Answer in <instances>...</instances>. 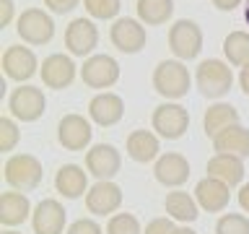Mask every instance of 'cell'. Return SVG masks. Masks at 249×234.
Wrapping results in <instances>:
<instances>
[{"label":"cell","instance_id":"obj_1","mask_svg":"<svg viewBox=\"0 0 249 234\" xmlns=\"http://www.w3.org/2000/svg\"><path fill=\"white\" fill-rule=\"evenodd\" d=\"M195 83H197V89L205 99H221L233 86L231 65L223 60H215V58L202 60L197 70H195Z\"/></svg>","mask_w":249,"mask_h":234},{"label":"cell","instance_id":"obj_2","mask_svg":"<svg viewBox=\"0 0 249 234\" xmlns=\"http://www.w3.org/2000/svg\"><path fill=\"white\" fill-rule=\"evenodd\" d=\"M153 89L169 101L187 97V91H190V70H187L182 60H161L153 68Z\"/></svg>","mask_w":249,"mask_h":234},{"label":"cell","instance_id":"obj_3","mask_svg":"<svg viewBox=\"0 0 249 234\" xmlns=\"http://www.w3.org/2000/svg\"><path fill=\"white\" fill-rule=\"evenodd\" d=\"M3 177L18 193L34 190L42 182V164L31 154H13V156H8V161L3 167Z\"/></svg>","mask_w":249,"mask_h":234},{"label":"cell","instance_id":"obj_4","mask_svg":"<svg viewBox=\"0 0 249 234\" xmlns=\"http://www.w3.org/2000/svg\"><path fill=\"white\" fill-rule=\"evenodd\" d=\"M151 122H153V130L161 138L179 140L187 133V128H190V112H187V107L177 104V101H163V104L153 109Z\"/></svg>","mask_w":249,"mask_h":234},{"label":"cell","instance_id":"obj_5","mask_svg":"<svg viewBox=\"0 0 249 234\" xmlns=\"http://www.w3.org/2000/svg\"><path fill=\"white\" fill-rule=\"evenodd\" d=\"M16 31L26 44H47L54 37V21L52 16L42 8H26L18 19H16Z\"/></svg>","mask_w":249,"mask_h":234},{"label":"cell","instance_id":"obj_6","mask_svg":"<svg viewBox=\"0 0 249 234\" xmlns=\"http://www.w3.org/2000/svg\"><path fill=\"white\" fill-rule=\"evenodd\" d=\"M169 47L179 60H195L202 50V29L192 19H179L169 29Z\"/></svg>","mask_w":249,"mask_h":234},{"label":"cell","instance_id":"obj_7","mask_svg":"<svg viewBox=\"0 0 249 234\" xmlns=\"http://www.w3.org/2000/svg\"><path fill=\"white\" fill-rule=\"evenodd\" d=\"M8 109H11V115L16 120L36 122L47 109L44 91L36 89V86H18V89H13L11 97H8Z\"/></svg>","mask_w":249,"mask_h":234},{"label":"cell","instance_id":"obj_8","mask_svg":"<svg viewBox=\"0 0 249 234\" xmlns=\"http://www.w3.org/2000/svg\"><path fill=\"white\" fill-rule=\"evenodd\" d=\"M81 78L89 89H112L120 81V62L109 55H91L81 68Z\"/></svg>","mask_w":249,"mask_h":234},{"label":"cell","instance_id":"obj_9","mask_svg":"<svg viewBox=\"0 0 249 234\" xmlns=\"http://www.w3.org/2000/svg\"><path fill=\"white\" fill-rule=\"evenodd\" d=\"M99 44V29L93 26L91 19H86V16H81V19H73L68 23L65 29V47L70 55H75V58H91V52L96 50Z\"/></svg>","mask_w":249,"mask_h":234},{"label":"cell","instance_id":"obj_10","mask_svg":"<svg viewBox=\"0 0 249 234\" xmlns=\"http://www.w3.org/2000/svg\"><path fill=\"white\" fill-rule=\"evenodd\" d=\"M109 39H112V44L117 47L120 52L124 55H135L145 47V26L143 21L138 19H117L112 23V29H109Z\"/></svg>","mask_w":249,"mask_h":234},{"label":"cell","instance_id":"obj_11","mask_svg":"<svg viewBox=\"0 0 249 234\" xmlns=\"http://www.w3.org/2000/svg\"><path fill=\"white\" fill-rule=\"evenodd\" d=\"M91 136H93L91 122L83 115L70 112L57 122V140L65 151H83L91 143Z\"/></svg>","mask_w":249,"mask_h":234},{"label":"cell","instance_id":"obj_12","mask_svg":"<svg viewBox=\"0 0 249 234\" xmlns=\"http://www.w3.org/2000/svg\"><path fill=\"white\" fill-rule=\"evenodd\" d=\"M86 169L96 179H112L122 169V156L112 143H96L86 151Z\"/></svg>","mask_w":249,"mask_h":234},{"label":"cell","instance_id":"obj_13","mask_svg":"<svg viewBox=\"0 0 249 234\" xmlns=\"http://www.w3.org/2000/svg\"><path fill=\"white\" fill-rule=\"evenodd\" d=\"M65 208L60 200L54 198H44L34 206L31 214V229L34 234H62L65 232Z\"/></svg>","mask_w":249,"mask_h":234},{"label":"cell","instance_id":"obj_14","mask_svg":"<svg viewBox=\"0 0 249 234\" xmlns=\"http://www.w3.org/2000/svg\"><path fill=\"white\" fill-rule=\"evenodd\" d=\"M120 206H122V190H120V185L112 182V179H99V182L91 185L89 193H86V208H89L93 216L114 214Z\"/></svg>","mask_w":249,"mask_h":234},{"label":"cell","instance_id":"obj_15","mask_svg":"<svg viewBox=\"0 0 249 234\" xmlns=\"http://www.w3.org/2000/svg\"><path fill=\"white\" fill-rule=\"evenodd\" d=\"M39 62H36V55L23 44H11L8 50L3 52V73L11 78V81H29L31 76L36 73Z\"/></svg>","mask_w":249,"mask_h":234},{"label":"cell","instance_id":"obj_16","mask_svg":"<svg viewBox=\"0 0 249 234\" xmlns=\"http://www.w3.org/2000/svg\"><path fill=\"white\" fill-rule=\"evenodd\" d=\"M39 76L47 89H68L70 83L75 81V62L62 52H54L50 58H44L42 68H39Z\"/></svg>","mask_w":249,"mask_h":234},{"label":"cell","instance_id":"obj_17","mask_svg":"<svg viewBox=\"0 0 249 234\" xmlns=\"http://www.w3.org/2000/svg\"><path fill=\"white\" fill-rule=\"evenodd\" d=\"M153 175L166 187H182L190 179V161H187V156L177 154V151L161 154L153 164Z\"/></svg>","mask_w":249,"mask_h":234},{"label":"cell","instance_id":"obj_18","mask_svg":"<svg viewBox=\"0 0 249 234\" xmlns=\"http://www.w3.org/2000/svg\"><path fill=\"white\" fill-rule=\"evenodd\" d=\"M195 200H197V206L202 211L218 214V211H223L229 206L231 187L226 182H221V179H215V177H202L200 182L195 185Z\"/></svg>","mask_w":249,"mask_h":234},{"label":"cell","instance_id":"obj_19","mask_svg":"<svg viewBox=\"0 0 249 234\" xmlns=\"http://www.w3.org/2000/svg\"><path fill=\"white\" fill-rule=\"evenodd\" d=\"M124 115V101L112 91H101L89 101V117L101 128H112L122 120Z\"/></svg>","mask_w":249,"mask_h":234},{"label":"cell","instance_id":"obj_20","mask_svg":"<svg viewBox=\"0 0 249 234\" xmlns=\"http://www.w3.org/2000/svg\"><path fill=\"white\" fill-rule=\"evenodd\" d=\"M54 190L68 200L81 198L89 193V172L78 164H62L54 175Z\"/></svg>","mask_w":249,"mask_h":234},{"label":"cell","instance_id":"obj_21","mask_svg":"<svg viewBox=\"0 0 249 234\" xmlns=\"http://www.w3.org/2000/svg\"><path fill=\"white\" fill-rule=\"evenodd\" d=\"M208 177H215L229 187H236L244 179V161L233 154H215L208 161Z\"/></svg>","mask_w":249,"mask_h":234},{"label":"cell","instance_id":"obj_22","mask_svg":"<svg viewBox=\"0 0 249 234\" xmlns=\"http://www.w3.org/2000/svg\"><path fill=\"white\" fill-rule=\"evenodd\" d=\"M31 214H34V208H31V203L23 193L18 190L3 193V198H0V221H3V226H18Z\"/></svg>","mask_w":249,"mask_h":234},{"label":"cell","instance_id":"obj_23","mask_svg":"<svg viewBox=\"0 0 249 234\" xmlns=\"http://www.w3.org/2000/svg\"><path fill=\"white\" fill-rule=\"evenodd\" d=\"M213 148L215 154H233L239 159H244V156H249V130L239 122L231 125L213 138Z\"/></svg>","mask_w":249,"mask_h":234},{"label":"cell","instance_id":"obj_24","mask_svg":"<svg viewBox=\"0 0 249 234\" xmlns=\"http://www.w3.org/2000/svg\"><path fill=\"white\" fill-rule=\"evenodd\" d=\"M159 151H161L159 138H156L151 130L138 128V130H132L130 136H127V156H130L132 161L148 164V161L159 159Z\"/></svg>","mask_w":249,"mask_h":234},{"label":"cell","instance_id":"obj_25","mask_svg":"<svg viewBox=\"0 0 249 234\" xmlns=\"http://www.w3.org/2000/svg\"><path fill=\"white\" fill-rule=\"evenodd\" d=\"M163 206H166L169 218L182 221V224H190V221H195V218L200 216V206H197V200H195V195L184 193V190L169 193L166 200H163Z\"/></svg>","mask_w":249,"mask_h":234},{"label":"cell","instance_id":"obj_26","mask_svg":"<svg viewBox=\"0 0 249 234\" xmlns=\"http://www.w3.org/2000/svg\"><path fill=\"white\" fill-rule=\"evenodd\" d=\"M239 122V112L236 107L231 104H223V101H218V104H210L205 109V117H202V128H205V133L210 138H215L221 130L231 128V125Z\"/></svg>","mask_w":249,"mask_h":234},{"label":"cell","instance_id":"obj_27","mask_svg":"<svg viewBox=\"0 0 249 234\" xmlns=\"http://www.w3.org/2000/svg\"><path fill=\"white\" fill-rule=\"evenodd\" d=\"M138 21L145 26H161L174 16V0H138Z\"/></svg>","mask_w":249,"mask_h":234},{"label":"cell","instance_id":"obj_28","mask_svg":"<svg viewBox=\"0 0 249 234\" xmlns=\"http://www.w3.org/2000/svg\"><path fill=\"white\" fill-rule=\"evenodd\" d=\"M223 55L229 65L244 68L249 62V31H231L223 39Z\"/></svg>","mask_w":249,"mask_h":234},{"label":"cell","instance_id":"obj_29","mask_svg":"<svg viewBox=\"0 0 249 234\" xmlns=\"http://www.w3.org/2000/svg\"><path fill=\"white\" fill-rule=\"evenodd\" d=\"M83 5H86V13H89L91 19H99V21L114 19L122 8L120 0H83Z\"/></svg>","mask_w":249,"mask_h":234},{"label":"cell","instance_id":"obj_30","mask_svg":"<svg viewBox=\"0 0 249 234\" xmlns=\"http://www.w3.org/2000/svg\"><path fill=\"white\" fill-rule=\"evenodd\" d=\"M215 234H249V218L244 214H223L215 224Z\"/></svg>","mask_w":249,"mask_h":234},{"label":"cell","instance_id":"obj_31","mask_svg":"<svg viewBox=\"0 0 249 234\" xmlns=\"http://www.w3.org/2000/svg\"><path fill=\"white\" fill-rule=\"evenodd\" d=\"M107 234H143L140 221L132 214H112L107 224Z\"/></svg>","mask_w":249,"mask_h":234},{"label":"cell","instance_id":"obj_32","mask_svg":"<svg viewBox=\"0 0 249 234\" xmlns=\"http://www.w3.org/2000/svg\"><path fill=\"white\" fill-rule=\"evenodd\" d=\"M21 140V130L11 117H0V151H13Z\"/></svg>","mask_w":249,"mask_h":234},{"label":"cell","instance_id":"obj_33","mask_svg":"<svg viewBox=\"0 0 249 234\" xmlns=\"http://www.w3.org/2000/svg\"><path fill=\"white\" fill-rule=\"evenodd\" d=\"M65 234H104V229L93 218H78V221H73L68 226Z\"/></svg>","mask_w":249,"mask_h":234},{"label":"cell","instance_id":"obj_34","mask_svg":"<svg viewBox=\"0 0 249 234\" xmlns=\"http://www.w3.org/2000/svg\"><path fill=\"white\" fill-rule=\"evenodd\" d=\"M174 229H177V226H174V221H171L169 216H166V218L161 216V218H151L143 234H171Z\"/></svg>","mask_w":249,"mask_h":234},{"label":"cell","instance_id":"obj_35","mask_svg":"<svg viewBox=\"0 0 249 234\" xmlns=\"http://www.w3.org/2000/svg\"><path fill=\"white\" fill-rule=\"evenodd\" d=\"M81 3V0H44V8H50L52 13H60V16H65L70 13L73 8Z\"/></svg>","mask_w":249,"mask_h":234},{"label":"cell","instance_id":"obj_36","mask_svg":"<svg viewBox=\"0 0 249 234\" xmlns=\"http://www.w3.org/2000/svg\"><path fill=\"white\" fill-rule=\"evenodd\" d=\"M16 16V5L13 0H0V26H8Z\"/></svg>","mask_w":249,"mask_h":234},{"label":"cell","instance_id":"obj_37","mask_svg":"<svg viewBox=\"0 0 249 234\" xmlns=\"http://www.w3.org/2000/svg\"><path fill=\"white\" fill-rule=\"evenodd\" d=\"M241 3H247V0H213V5L218 11H233V8H239Z\"/></svg>","mask_w":249,"mask_h":234},{"label":"cell","instance_id":"obj_38","mask_svg":"<svg viewBox=\"0 0 249 234\" xmlns=\"http://www.w3.org/2000/svg\"><path fill=\"white\" fill-rule=\"evenodd\" d=\"M239 206L249 214V182H244L239 187Z\"/></svg>","mask_w":249,"mask_h":234},{"label":"cell","instance_id":"obj_39","mask_svg":"<svg viewBox=\"0 0 249 234\" xmlns=\"http://www.w3.org/2000/svg\"><path fill=\"white\" fill-rule=\"evenodd\" d=\"M239 86H241V91L249 97V62L241 68V73H239Z\"/></svg>","mask_w":249,"mask_h":234},{"label":"cell","instance_id":"obj_40","mask_svg":"<svg viewBox=\"0 0 249 234\" xmlns=\"http://www.w3.org/2000/svg\"><path fill=\"white\" fill-rule=\"evenodd\" d=\"M171 234H197V232H195V229H190V226H177V229L171 232Z\"/></svg>","mask_w":249,"mask_h":234},{"label":"cell","instance_id":"obj_41","mask_svg":"<svg viewBox=\"0 0 249 234\" xmlns=\"http://www.w3.org/2000/svg\"><path fill=\"white\" fill-rule=\"evenodd\" d=\"M244 21L249 23V0H247V3H244Z\"/></svg>","mask_w":249,"mask_h":234},{"label":"cell","instance_id":"obj_42","mask_svg":"<svg viewBox=\"0 0 249 234\" xmlns=\"http://www.w3.org/2000/svg\"><path fill=\"white\" fill-rule=\"evenodd\" d=\"M3 234H21V232H16V229H8V232H3Z\"/></svg>","mask_w":249,"mask_h":234}]
</instances>
